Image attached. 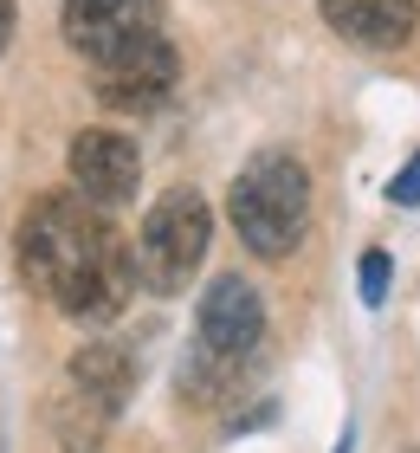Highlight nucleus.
I'll return each mask as SVG.
<instances>
[{
	"instance_id": "f03ea898",
	"label": "nucleus",
	"mask_w": 420,
	"mask_h": 453,
	"mask_svg": "<svg viewBox=\"0 0 420 453\" xmlns=\"http://www.w3.org/2000/svg\"><path fill=\"white\" fill-rule=\"evenodd\" d=\"M226 208H233L240 240L259 259L298 253V240L310 226V175H304V162L291 150H259L233 175V201H226Z\"/></svg>"
},
{
	"instance_id": "7ed1b4c3",
	"label": "nucleus",
	"mask_w": 420,
	"mask_h": 453,
	"mask_svg": "<svg viewBox=\"0 0 420 453\" xmlns=\"http://www.w3.org/2000/svg\"><path fill=\"white\" fill-rule=\"evenodd\" d=\"M207 240H214V214L195 188H168L156 195V208L142 214L136 246H130V279H142L149 292H181L195 279V265L207 259Z\"/></svg>"
},
{
	"instance_id": "39448f33",
	"label": "nucleus",
	"mask_w": 420,
	"mask_h": 453,
	"mask_svg": "<svg viewBox=\"0 0 420 453\" xmlns=\"http://www.w3.org/2000/svg\"><path fill=\"white\" fill-rule=\"evenodd\" d=\"M58 27H65L72 52L103 65V58H117V52H130V46L162 33V0H65Z\"/></svg>"
},
{
	"instance_id": "9d476101",
	"label": "nucleus",
	"mask_w": 420,
	"mask_h": 453,
	"mask_svg": "<svg viewBox=\"0 0 420 453\" xmlns=\"http://www.w3.org/2000/svg\"><path fill=\"white\" fill-rule=\"evenodd\" d=\"M388 298V253H363V304Z\"/></svg>"
},
{
	"instance_id": "1a4fd4ad",
	"label": "nucleus",
	"mask_w": 420,
	"mask_h": 453,
	"mask_svg": "<svg viewBox=\"0 0 420 453\" xmlns=\"http://www.w3.org/2000/svg\"><path fill=\"white\" fill-rule=\"evenodd\" d=\"M130 382H136V363H130L123 343H84L72 357V388L84 402H97L103 415H117L130 402Z\"/></svg>"
},
{
	"instance_id": "20e7f679",
	"label": "nucleus",
	"mask_w": 420,
	"mask_h": 453,
	"mask_svg": "<svg viewBox=\"0 0 420 453\" xmlns=\"http://www.w3.org/2000/svg\"><path fill=\"white\" fill-rule=\"evenodd\" d=\"M259 337H265L259 292H252L240 273H220L201 292V311H195V357L220 363V369H240V357H252Z\"/></svg>"
},
{
	"instance_id": "f257e3e1",
	"label": "nucleus",
	"mask_w": 420,
	"mask_h": 453,
	"mask_svg": "<svg viewBox=\"0 0 420 453\" xmlns=\"http://www.w3.org/2000/svg\"><path fill=\"white\" fill-rule=\"evenodd\" d=\"M19 273L33 292H46L65 318L103 324L130 298V253L78 195H39L19 214Z\"/></svg>"
},
{
	"instance_id": "6e6552de",
	"label": "nucleus",
	"mask_w": 420,
	"mask_h": 453,
	"mask_svg": "<svg viewBox=\"0 0 420 453\" xmlns=\"http://www.w3.org/2000/svg\"><path fill=\"white\" fill-rule=\"evenodd\" d=\"M330 33H343L349 46H369V52H394L408 46L414 27H420V0H317Z\"/></svg>"
},
{
	"instance_id": "0eeeda50",
	"label": "nucleus",
	"mask_w": 420,
	"mask_h": 453,
	"mask_svg": "<svg viewBox=\"0 0 420 453\" xmlns=\"http://www.w3.org/2000/svg\"><path fill=\"white\" fill-rule=\"evenodd\" d=\"M175 72H181V58L156 33V39H142V46H130V52L103 58V65H97V97L117 104V111H149L156 97L175 91Z\"/></svg>"
},
{
	"instance_id": "f8f14e48",
	"label": "nucleus",
	"mask_w": 420,
	"mask_h": 453,
	"mask_svg": "<svg viewBox=\"0 0 420 453\" xmlns=\"http://www.w3.org/2000/svg\"><path fill=\"white\" fill-rule=\"evenodd\" d=\"M13 19H19V13H13V0H0V52L13 46Z\"/></svg>"
},
{
	"instance_id": "9b49d317",
	"label": "nucleus",
	"mask_w": 420,
	"mask_h": 453,
	"mask_svg": "<svg viewBox=\"0 0 420 453\" xmlns=\"http://www.w3.org/2000/svg\"><path fill=\"white\" fill-rule=\"evenodd\" d=\"M388 201H394V208H414V201H420V150L408 156V169H401V181L388 188Z\"/></svg>"
},
{
	"instance_id": "423d86ee",
	"label": "nucleus",
	"mask_w": 420,
	"mask_h": 453,
	"mask_svg": "<svg viewBox=\"0 0 420 453\" xmlns=\"http://www.w3.org/2000/svg\"><path fill=\"white\" fill-rule=\"evenodd\" d=\"M72 181H78V195L91 201V208H123V201H136V181H142L136 142L117 136V130H84L72 142Z\"/></svg>"
}]
</instances>
